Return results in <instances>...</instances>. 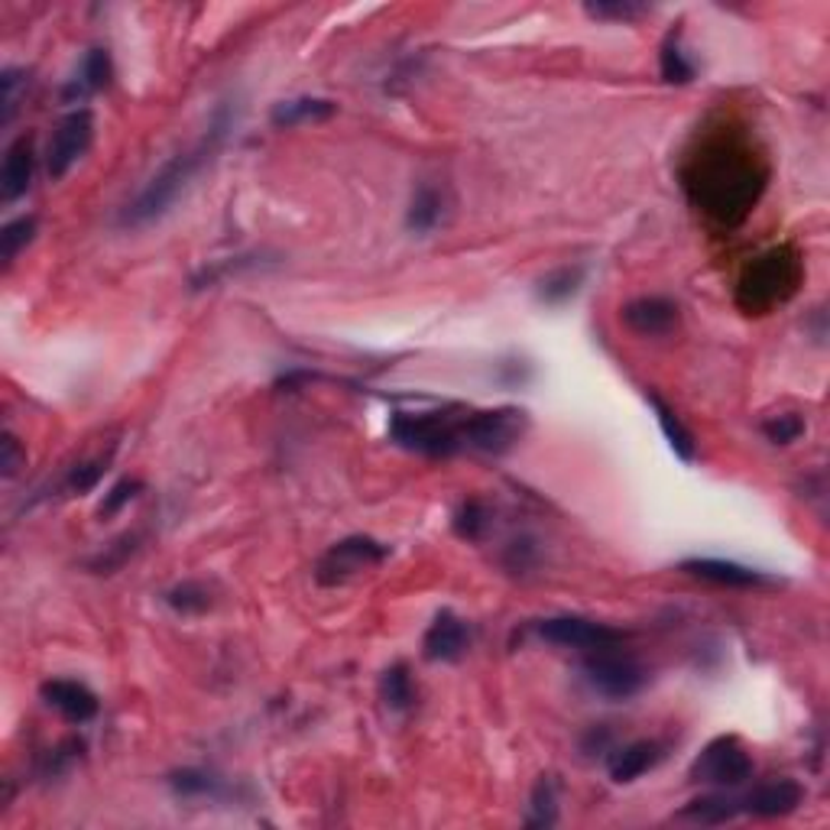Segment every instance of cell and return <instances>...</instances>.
Instances as JSON below:
<instances>
[{"label":"cell","mask_w":830,"mask_h":830,"mask_svg":"<svg viewBox=\"0 0 830 830\" xmlns=\"http://www.w3.org/2000/svg\"><path fill=\"white\" fill-rule=\"evenodd\" d=\"M36 172V153H33V137L23 134L16 137L7 153H3V169H0V195L3 202H16L30 192Z\"/></svg>","instance_id":"14"},{"label":"cell","mask_w":830,"mask_h":830,"mask_svg":"<svg viewBox=\"0 0 830 830\" xmlns=\"http://www.w3.org/2000/svg\"><path fill=\"white\" fill-rule=\"evenodd\" d=\"M43 700L53 707V710H59L69 724H88V720H94L98 717V697L91 688H85V685H78V682H69V678H56V682H46L43 688Z\"/></svg>","instance_id":"16"},{"label":"cell","mask_w":830,"mask_h":830,"mask_svg":"<svg viewBox=\"0 0 830 830\" xmlns=\"http://www.w3.org/2000/svg\"><path fill=\"white\" fill-rule=\"evenodd\" d=\"M231 127H234V114H231L227 104H221L214 111V117L208 121V131L202 134V139L195 146H189V149H179L172 159H166L159 166V172L139 189L137 199L127 202V208L117 217L121 227L137 231V227H149L159 217H166V211L179 202V195H186V189L192 186V179L217 156V149L224 146Z\"/></svg>","instance_id":"2"},{"label":"cell","mask_w":830,"mask_h":830,"mask_svg":"<svg viewBox=\"0 0 830 830\" xmlns=\"http://www.w3.org/2000/svg\"><path fill=\"white\" fill-rule=\"evenodd\" d=\"M172 792L182 795V798H208V795H217V778H211L208 772H199V769H182L169 778Z\"/></svg>","instance_id":"31"},{"label":"cell","mask_w":830,"mask_h":830,"mask_svg":"<svg viewBox=\"0 0 830 830\" xmlns=\"http://www.w3.org/2000/svg\"><path fill=\"white\" fill-rule=\"evenodd\" d=\"M441 214H445V202H441V192L428 182H422L415 189L413 202H410V211H406V227L413 234H431L438 224H441Z\"/></svg>","instance_id":"20"},{"label":"cell","mask_w":830,"mask_h":830,"mask_svg":"<svg viewBox=\"0 0 830 830\" xmlns=\"http://www.w3.org/2000/svg\"><path fill=\"white\" fill-rule=\"evenodd\" d=\"M765 182L769 166L753 139L727 127L697 139L682 166L685 195L720 227L743 224L765 192Z\"/></svg>","instance_id":"1"},{"label":"cell","mask_w":830,"mask_h":830,"mask_svg":"<svg viewBox=\"0 0 830 830\" xmlns=\"http://www.w3.org/2000/svg\"><path fill=\"white\" fill-rule=\"evenodd\" d=\"M36 237V217L33 214H23L16 221H7L3 231H0V260L3 267H10Z\"/></svg>","instance_id":"24"},{"label":"cell","mask_w":830,"mask_h":830,"mask_svg":"<svg viewBox=\"0 0 830 830\" xmlns=\"http://www.w3.org/2000/svg\"><path fill=\"white\" fill-rule=\"evenodd\" d=\"M659 66H662V78L672 81V85H688L694 78V66L685 59L682 46H678V36L672 33L662 46V56H659Z\"/></svg>","instance_id":"29"},{"label":"cell","mask_w":830,"mask_h":830,"mask_svg":"<svg viewBox=\"0 0 830 830\" xmlns=\"http://www.w3.org/2000/svg\"><path fill=\"white\" fill-rule=\"evenodd\" d=\"M539 636L546 642L564 646V649H604V646H620L622 632L607 626V622L584 620V617H552V620L539 622Z\"/></svg>","instance_id":"10"},{"label":"cell","mask_w":830,"mask_h":830,"mask_svg":"<svg viewBox=\"0 0 830 830\" xmlns=\"http://www.w3.org/2000/svg\"><path fill=\"white\" fill-rule=\"evenodd\" d=\"M386 558H390V546H383L370 536H350L322 554L318 568H315V581L325 587H338L350 577H357L360 571L383 564Z\"/></svg>","instance_id":"7"},{"label":"cell","mask_w":830,"mask_h":830,"mask_svg":"<svg viewBox=\"0 0 830 830\" xmlns=\"http://www.w3.org/2000/svg\"><path fill=\"white\" fill-rule=\"evenodd\" d=\"M665 760V747L655 740H632L620 750H614L610 756V778L617 785H629L639 775H646L649 769H655L659 762Z\"/></svg>","instance_id":"17"},{"label":"cell","mask_w":830,"mask_h":830,"mask_svg":"<svg viewBox=\"0 0 830 830\" xmlns=\"http://www.w3.org/2000/svg\"><path fill=\"white\" fill-rule=\"evenodd\" d=\"M134 552H137V536H124V539L111 542L98 558H91L88 568H91L94 574H111V571H117Z\"/></svg>","instance_id":"33"},{"label":"cell","mask_w":830,"mask_h":830,"mask_svg":"<svg viewBox=\"0 0 830 830\" xmlns=\"http://www.w3.org/2000/svg\"><path fill=\"white\" fill-rule=\"evenodd\" d=\"M486 526H490V516H486V506L481 500H468L455 513V532L468 542H478L486 532Z\"/></svg>","instance_id":"30"},{"label":"cell","mask_w":830,"mask_h":830,"mask_svg":"<svg viewBox=\"0 0 830 830\" xmlns=\"http://www.w3.org/2000/svg\"><path fill=\"white\" fill-rule=\"evenodd\" d=\"M104 471H108V458H91V461H81V464H75V468H71V474L66 478V490L81 496V493H88V490H94V486L101 484Z\"/></svg>","instance_id":"34"},{"label":"cell","mask_w":830,"mask_h":830,"mask_svg":"<svg viewBox=\"0 0 830 830\" xmlns=\"http://www.w3.org/2000/svg\"><path fill=\"white\" fill-rule=\"evenodd\" d=\"M91 139H94L91 111H71L56 124V131L49 137V149H46V172H49L53 182L69 176L71 166L88 153Z\"/></svg>","instance_id":"9"},{"label":"cell","mask_w":830,"mask_h":830,"mask_svg":"<svg viewBox=\"0 0 830 830\" xmlns=\"http://www.w3.org/2000/svg\"><path fill=\"white\" fill-rule=\"evenodd\" d=\"M743 811V801H733L727 795H707V798H694L692 805L682 811V818L697 821V825H727Z\"/></svg>","instance_id":"22"},{"label":"cell","mask_w":830,"mask_h":830,"mask_svg":"<svg viewBox=\"0 0 830 830\" xmlns=\"http://www.w3.org/2000/svg\"><path fill=\"white\" fill-rule=\"evenodd\" d=\"M649 406L655 410V418H659V428H662V435L669 438V445H672V451L685 461V464H692L694 458H697V441H694L692 428L678 418V413L662 400V396H655V393H649Z\"/></svg>","instance_id":"19"},{"label":"cell","mask_w":830,"mask_h":830,"mask_svg":"<svg viewBox=\"0 0 830 830\" xmlns=\"http://www.w3.org/2000/svg\"><path fill=\"white\" fill-rule=\"evenodd\" d=\"M584 678L597 694H604L607 700H629L642 692L646 685V669L622 652L620 646H604L587 652L584 659Z\"/></svg>","instance_id":"5"},{"label":"cell","mask_w":830,"mask_h":830,"mask_svg":"<svg viewBox=\"0 0 830 830\" xmlns=\"http://www.w3.org/2000/svg\"><path fill=\"white\" fill-rule=\"evenodd\" d=\"M471 646V629L451 610H441L422 639V655L428 662H458Z\"/></svg>","instance_id":"13"},{"label":"cell","mask_w":830,"mask_h":830,"mask_svg":"<svg viewBox=\"0 0 830 830\" xmlns=\"http://www.w3.org/2000/svg\"><path fill=\"white\" fill-rule=\"evenodd\" d=\"M23 468H26V448L20 445V438L13 431H3V438H0V474L10 481Z\"/></svg>","instance_id":"35"},{"label":"cell","mask_w":830,"mask_h":830,"mask_svg":"<svg viewBox=\"0 0 830 830\" xmlns=\"http://www.w3.org/2000/svg\"><path fill=\"white\" fill-rule=\"evenodd\" d=\"M805 279V267L795 247L782 244L760 254L747 263L743 277L737 282V305L747 315H765L775 305L788 302Z\"/></svg>","instance_id":"3"},{"label":"cell","mask_w":830,"mask_h":830,"mask_svg":"<svg viewBox=\"0 0 830 830\" xmlns=\"http://www.w3.org/2000/svg\"><path fill=\"white\" fill-rule=\"evenodd\" d=\"M762 435L772 445H792V441H798L805 435V422H801V415L795 413L772 415V418L762 422Z\"/></svg>","instance_id":"32"},{"label":"cell","mask_w":830,"mask_h":830,"mask_svg":"<svg viewBox=\"0 0 830 830\" xmlns=\"http://www.w3.org/2000/svg\"><path fill=\"white\" fill-rule=\"evenodd\" d=\"M622 325L642 338H659L675 332L678 325V305L662 295H639L620 309Z\"/></svg>","instance_id":"12"},{"label":"cell","mask_w":830,"mask_h":830,"mask_svg":"<svg viewBox=\"0 0 830 830\" xmlns=\"http://www.w3.org/2000/svg\"><path fill=\"white\" fill-rule=\"evenodd\" d=\"M0 88H3V124H10L16 114V104H20V88H26V71L3 69Z\"/></svg>","instance_id":"37"},{"label":"cell","mask_w":830,"mask_h":830,"mask_svg":"<svg viewBox=\"0 0 830 830\" xmlns=\"http://www.w3.org/2000/svg\"><path fill=\"white\" fill-rule=\"evenodd\" d=\"M166 604H169L176 614L189 617V614H205L208 607H211V597H208V591L202 584L186 581V584H176V587L166 594Z\"/></svg>","instance_id":"28"},{"label":"cell","mask_w":830,"mask_h":830,"mask_svg":"<svg viewBox=\"0 0 830 830\" xmlns=\"http://www.w3.org/2000/svg\"><path fill=\"white\" fill-rule=\"evenodd\" d=\"M526 431V413L523 410H484L471 413L461 422V441L464 448L484 451V455H503L509 451Z\"/></svg>","instance_id":"6"},{"label":"cell","mask_w":830,"mask_h":830,"mask_svg":"<svg viewBox=\"0 0 830 830\" xmlns=\"http://www.w3.org/2000/svg\"><path fill=\"white\" fill-rule=\"evenodd\" d=\"M380 697H383V704H386L393 714H406L415 704L413 675H410V669H406L403 662H396V665H390V669L383 672V678H380Z\"/></svg>","instance_id":"21"},{"label":"cell","mask_w":830,"mask_h":830,"mask_svg":"<svg viewBox=\"0 0 830 830\" xmlns=\"http://www.w3.org/2000/svg\"><path fill=\"white\" fill-rule=\"evenodd\" d=\"M682 571L704 584L730 587V591H756V587L775 584V577H769L765 571L737 564V561H724V558H688V561H682Z\"/></svg>","instance_id":"11"},{"label":"cell","mask_w":830,"mask_h":830,"mask_svg":"<svg viewBox=\"0 0 830 830\" xmlns=\"http://www.w3.org/2000/svg\"><path fill=\"white\" fill-rule=\"evenodd\" d=\"M257 267H263V260L254 254V257H231V260H214V263H208L202 267L195 277H192V289L199 292V289H208V285H217V282H227L231 277H240V273H250V270H257Z\"/></svg>","instance_id":"25"},{"label":"cell","mask_w":830,"mask_h":830,"mask_svg":"<svg viewBox=\"0 0 830 830\" xmlns=\"http://www.w3.org/2000/svg\"><path fill=\"white\" fill-rule=\"evenodd\" d=\"M338 114V104L332 98H289V101H279L270 114L273 127H302V124H322L328 117Z\"/></svg>","instance_id":"18"},{"label":"cell","mask_w":830,"mask_h":830,"mask_svg":"<svg viewBox=\"0 0 830 830\" xmlns=\"http://www.w3.org/2000/svg\"><path fill=\"white\" fill-rule=\"evenodd\" d=\"M139 481H117V484L111 486V493H104V503H101V509H98V516L101 519H111V516H117L127 503H134L139 493Z\"/></svg>","instance_id":"36"},{"label":"cell","mask_w":830,"mask_h":830,"mask_svg":"<svg viewBox=\"0 0 830 830\" xmlns=\"http://www.w3.org/2000/svg\"><path fill=\"white\" fill-rule=\"evenodd\" d=\"M554 821H558V785H554L552 775H542L532 788L526 825L529 828H552Z\"/></svg>","instance_id":"23"},{"label":"cell","mask_w":830,"mask_h":830,"mask_svg":"<svg viewBox=\"0 0 830 830\" xmlns=\"http://www.w3.org/2000/svg\"><path fill=\"white\" fill-rule=\"evenodd\" d=\"M801 801H805V788L795 778H775V782L756 785L747 795L743 808L756 818H785V815L798 811Z\"/></svg>","instance_id":"15"},{"label":"cell","mask_w":830,"mask_h":830,"mask_svg":"<svg viewBox=\"0 0 830 830\" xmlns=\"http://www.w3.org/2000/svg\"><path fill=\"white\" fill-rule=\"evenodd\" d=\"M111 85V56L108 49H91L81 63V71H78V81L71 91L78 94H91V91H101ZM69 91V94H71Z\"/></svg>","instance_id":"26"},{"label":"cell","mask_w":830,"mask_h":830,"mask_svg":"<svg viewBox=\"0 0 830 830\" xmlns=\"http://www.w3.org/2000/svg\"><path fill=\"white\" fill-rule=\"evenodd\" d=\"M390 438L425 458H451L464 448L461 422H451L445 413H400L390 422Z\"/></svg>","instance_id":"4"},{"label":"cell","mask_w":830,"mask_h":830,"mask_svg":"<svg viewBox=\"0 0 830 830\" xmlns=\"http://www.w3.org/2000/svg\"><path fill=\"white\" fill-rule=\"evenodd\" d=\"M692 778L720 788H737L747 778H753V760L737 737H717L692 762Z\"/></svg>","instance_id":"8"},{"label":"cell","mask_w":830,"mask_h":830,"mask_svg":"<svg viewBox=\"0 0 830 830\" xmlns=\"http://www.w3.org/2000/svg\"><path fill=\"white\" fill-rule=\"evenodd\" d=\"M584 10L591 16H597V20H636V16L646 13L642 3H629V0H622V3H587Z\"/></svg>","instance_id":"38"},{"label":"cell","mask_w":830,"mask_h":830,"mask_svg":"<svg viewBox=\"0 0 830 830\" xmlns=\"http://www.w3.org/2000/svg\"><path fill=\"white\" fill-rule=\"evenodd\" d=\"M581 282H584V270L581 267H564V270H554L549 277L542 279V285H539V295L546 299V302H568L577 289H581Z\"/></svg>","instance_id":"27"}]
</instances>
